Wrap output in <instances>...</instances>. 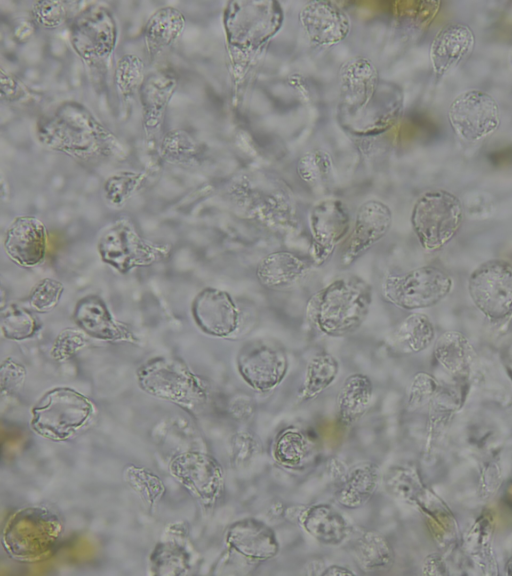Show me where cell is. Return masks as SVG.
Here are the masks:
<instances>
[{"mask_svg":"<svg viewBox=\"0 0 512 576\" xmlns=\"http://www.w3.org/2000/svg\"><path fill=\"white\" fill-rule=\"evenodd\" d=\"M447 117L454 134L467 143L486 139L501 124L498 102L490 94L477 89L458 94L448 108Z\"/></svg>","mask_w":512,"mask_h":576,"instance_id":"obj_9","label":"cell"},{"mask_svg":"<svg viewBox=\"0 0 512 576\" xmlns=\"http://www.w3.org/2000/svg\"><path fill=\"white\" fill-rule=\"evenodd\" d=\"M191 473L188 481L193 491L205 504L213 505L221 497L224 489V473L220 464L210 455L190 454Z\"/></svg>","mask_w":512,"mask_h":576,"instance_id":"obj_30","label":"cell"},{"mask_svg":"<svg viewBox=\"0 0 512 576\" xmlns=\"http://www.w3.org/2000/svg\"><path fill=\"white\" fill-rule=\"evenodd\" d=\"M143 390L173 401L204 400L205 384L182 362L170 359H151L138 371Z\"/></svg>","mask_w":512,"mask_h":576,"instance_id":"obj_11","label":"cell"},{"mask_svg":"<svg viewBox=\"0 0 512 576\" xmlns=\"http://www.w3.org/2000/svg\"><path fill=\"white\" fill-rule=\"evenodd\" d=\"M434 334V326L427 315L412 313L391 332L388 344L402 354L417 353L431 344Z\"/></svg>","mask_w":512,"mask_h":576,"instance_id":"obj_29","label":"cell"},{"mask_svg":"<svg viewBox=\"0 0 512 576\" xmlns=\"http://www.w3.org/2000/svg\"><path fill=\"white\" fill-rule=\"evenodd\" d=\"M300 22L312 42L331 46L343 40L350 29L347 15L330 2H310L299 14Z\"/></svg>","mask_w":512,"mask_h":576,"instance_id":"obj_22","label":"cell"},{"mask_svg":"<svg viewBox=\"0 0 512 576\" xmlns=\"http://www.w3.org/2000/svg\"><path fill=\"white\" fill-rule=\"evenodd\" d=\"M452 288L453 280L448 273L431 265L388 275L381 284L382 296L388 303L409 311L437 305Z\"/></svg>","mask_w":512,"mask_h":576,"instance_id":"obj_6","label":"cell"},{"mask_svg":"<svg viewBox=\"0 0 512 576\" xmlns=\"http://www.w3.org/2000/svg\"><path fill=\"white\" fill-rule=\"evenodd\" d=\"M64 292V285L55 279L44 278L31 290L28 302L33 311L47 313L59 303Z\"/></svg>","mask_w":512,"mask_h":576,"instance_id":"obj_38","label":"cell"},{"mask_svg":"<svg viewBox=\"0 0 512 576\" xmlns=\"http://www.w3.org/2000/svg\"><path fill=\"white\" fill-rule=\"evenodd\" d=\"M271 454L279 466L290 471H302L313 463L317 441L308 430L288 426L274 437Z\"/></svg>","mask_w":512,"mask_h":576,"instance_id":"obj_25","label":"cell"},{"mask_svg":"<svg viewBox=\"0 0 512 576\" xmlns=\"http://www.w3.org/2000/svg\"><path fill=\"white\" fill-rule=\"evenodd\" d=\"M309 227L312 236L311 257L320 266L331 257L337 245L348 234L349 212L338 199L322 200L310 211Z\"/></svg>","mask_w":512,"mask_h":576,"instance_id":"obj_14","label":"cell"},{"mask_svg":"<svg viewBox=\"0 0 512 576\" xmlns=\"http://www.w3.org/2000/svg\"><path fill=\"white\" fill-rule=\"evenodd\" d=\"M86 342V334L80 328L67 327L55 339L51 356L56 360L68 359L84 347Z\"/></svg>","mask_w":512,"mask_h":576,"instance_id":"obj_40","label":"cell"},{"mask_svg":"<svg viewBox=\"0 0 512 576\" xmlns=\"http://www.w3.org/2000/svg\"><path fill=\"white\" fill-rule=\"evenodd\" d=\"M25 374V368L22 365L10 359L4 361L1 368L2 390L5 387L7 391L17 390L23 384Z\"/></svg>","mask_w":512,"mask_h":576,"instance_id":"obj_41","label":"cell"},{"mask_svg":"<svg viewBox=\"0 0 512 576\" xmlns=\"http://www.w3.org/2000/svg\"><path fill=\"white\" fill-rule=\"evenodd\" d=\"M71 5L73 3L65 1H38L32 8L33 19L44 28H57L69 17Z\"/></svg>","mask_w":512,"mask_h":576,"instance_id":"obj_39","label":"cell"},{"mask_svg":"<svg viewBox=\"0 0 512 576\" xmlns=\"http://www.w3.org/2000/svg\"><path fill=\"white\" fill-rule=\"evenodd\" d=\"M468 293L490 324L508 323L512 319V264L503 259L481 263L469 276Z\"/></svg>","mask_w":512,"mask_h":576,"instance_id":"obj_7","label":"cell"},{"mask_svg":"<svg viewBox=\"0 0 512 576\" xmlns=\"http://www.w3.org/2000/svg\"><path fill=\"white\" fill-rule=\"evenodd\" d=\"M262 454V444L252 433L240 431L231 438V460L237 469L250 468Z\"/></svg>","mask_w":512,"mask_h":576,"instance_id":"obj_37","label":"cell"},{"mask_svg":"<svg viewBox=\"0 0 512 576\" xmlns=\"http://www.w3.org/2000/svg\"><path fill=\"white\" fill-rule=\"evenodd\" d=\"M145 174L135 171H120L111 175L104 183V195L112 206H122L142 185Z\"/></svg>","mask_w":512,"mask_h":576,"instance_id":"obj_34","label":"cell"},{"mask_svg":"<svg viewBox=\"0 0 512 576\" xmlns=\"http://www.w3.org/2000/svg\"><path fill=\"white\" fill-rule=\"evenodd\" d=\"M57 534L56 518L49 511L26 509L15 514L7 525L4 545L15 557L34 559L49 549Z\"/></svg>","mask_w":512,"mask_h":576,"instance_id":"obj_12","label":"cell"},{"mask_svg":"<svg viewBox=\"0 0 512 576\" xmlns=\"http://www.w3.org/2000/svg\"><path fill=\"white\" fill-rule=\"evenodd\" d=\"M331 163L329 157L322 151L305 154L299 159L297 173L299 177L313 188L322 187L329 178Z\"/></svg>","mask_w":512,"mask_h":576,"instance_id":"obj_36","label":"cell"},{"mask_svg":"<svg viewBox=\"0 0 512 576\" xmlns=\"http://www.w3.org/2000/svg\"><path fill=\"white\" fill-rule=\"evenodd\" d=\"M39 142L50 150L79 160H103L124 155L117 137L83 104L67 101L37 124Z\"/></svg>","mask_w":512,"mask_h":576,"instance_id":"obj_1","label":"cell"},{"mask_svg":"<svg viewBox=\"0 0 512 576\" xmlns=\"http://www.w3.org/2000/svg\"><path fill=\"white\" fill-rule=\"evenodd\" d=\"M177 76L168 69L145 76L139 90L145 141L154 147L164 123L170 100L177 89Z\"/></svg>","mask_w":512,"mask_h":576,"instance_id":"obj_17","label":"cell"},{"mask_svg":"<svg viewBox=\"0 0 512 576\" xmlns=\"http://www.w3.org/2000/svg\"><path fill=\"white\" fill-rule=\"evenodd\" d=\"M509 64H510V67L512 69V46H511L510 51H509Z\"/></svg>","mask_w":512,"mask_h":576,"instance_id":"obj_45","label":"cell"},{"mask_svg":"<svg viewBox=\"0 0 512 576\" xmlns=\"http://www.w3.org/2000/svg\"><path fill=\"white\" fill-rule=\"evenodd\" d=\"M191 314L197 327L205 334L226 338L241 328L242 314L226 291L207 287L193 299Z\"/></svg>","mask_w":512,"mask_h":576,"instance_id":"obj_15","label":"cell"},{"mask_svg":"<svg viewBox=\"0 0 512 576\" xmlns=\"http://www.w3.org/2000/svg\"><path fill=\"white\" fill-rule=\"evenodd\" d=\"M95 406L82 393L69 387L47 391L31 410V428L40 436L62 441L86 425Z\"/></svg>","mask_w":512,"mask_h":576,"instance_id":"obj_3","label":"cell"},{"mask_svg":"<svg viewBox=\"0 0 512 576\" xmlns=\"http://www.w3.org/2000/svg\"><path fill=\"white\" fill-rule=\"evenodd\" d=\"M380 482L378 465L370 460L357 462L345 470L333 484L335 502L342 508L354 510L366 505Z\"/></svg>","mask_w":512,"mask_h":576,"instance_id":"obj_21","label":"cell"},{"mask_svg":"<svg viewBox=\"0 0 512 576\" xmlns=\"http://www.w3.org/2000/svg\"><path fill=\"white\" fill-rule=\"evenodd\" d=\"M464 215L461 200L435 189L424 192L411 212V226L423 249L433 252L448 244L459 231Z\"/></svg>","mask_w":512,"mask_h":576,"instance_id":"obj_4","label":"cell"},{"mask_svg":"<svg viewBox=\"0 0 512 576\" xmlns=\"http://www.w3.org/2000/svg\"><path fill=\"white\" fill-rule=\"evenodd\" d=\"M392 212L379 200H368L357 210L353 228L343 244L340 262L344 267L353 264L379 242L390 230Z\"/></svg>","mask_w":512,"mask_h":576,"instance_id":"obj_16","label":"cell"},{"mask_svg":"<svg viewBox=\"0 0 512 576\" xmlns=\"http://www.w3.org/2000/svg\"><path fill=\"white\" fill-rule=\"evenodd\" d=\"M47 243L46 226L34 216L16 217L8 226L4 237L6 254L22 267H34L42 263Z\"/></svg>","mask_w":512,"mask_h":576,"instance_id":"obj_18","label":"cell"},{"mask_svg":"<svg viewBox=\"0 0 512 576\" xmlns=\"http://www.w3.org/2000/svg\"><path fill=\"white\" fill-rule=\"evenodd\" d=\"M28 90L16 77L1 69V96L10 102L28 96Z\"/></svg>","mask_w":512,"mask_h":576,"instance_id":"obj_42","label":"cell"},{"mask_svg":"<svg viewBox=\"0 0 512 576\" xmlns=\"http://www.w3.org/2000/svg\"><path fill=\"white\" fill-rule=\"evenodd\" d=\"M373 385L362 373L349 375L339 389L336 398L337 420L344 426L355 424L371 405Z\"/></svg>","mask_w":512,"mask_h":576,"instance_id":"obj_28","label":"cell"},{"mask_svg":"<svg viewBox=\"0 0 512 576\" xmlns=\"http://www.w3.org/2000/svg\"><path fill=\"white\" fill-rule=\"evenodd\" d=\"M298 525L317 542L325 546H339L352 536L353 528L332 505H306Z\"/></svg>","mask_w":512,"mask_h":576,"instance_id":"obj_23","label":"cell"},{"mask_svg":"<svg viewBox=\"0 0 512 576\" xmlns=\"http://www.w3.org/2000/svg\"><path fill=\"white\" fill-rule=\"evenodd\" d=\"M38 319L26 308L18 304H9L1 313V330L9 340H25L40 330Z\"/></svg>","mask_w":512,"mask_h":576,"instance_id":"obj_32","label":"cell"},{"mask_svg":"<svg viewBox=\"0 0 512 576\" xmlns=\"http://www.w3.org/2000/svg\"><path fill=\"white\" fill-rule=\"evenodd\" d=\"M321 576H344V575H355V572H353L352 570H350L349 568L345 567V566H341V565H331L328 567H325L321 574Z\"/></svg>","mask_w":512,"mask_h":576,"instance_id":"obj_44","label":"cell"},{"mask_svg":"<svg viewBox=\"0 0 512 576\" xmlns=\"http://www.w3.org/2000/svg\"><path fill=\"white\" fill-rule=\"evenodd\" d=\"M476 44L474 31L464 23H448L433 38L429 57L435 77L447 76L473 52Z\"/></svg>","mask_w":512,"mask_h":576,"instance_id":"obj_19","label":"cell"},{"mask_svg":"<svg viewBox=\"0 0 512 576\" xmlns=\"http://www.w3.org/2000/svg\"><path fill=\"white\" fill-rule=\"evenodd\" d=\"M185 27V16L177 8L166 6L154 11L144 28V42L151 60L170 48Z\"/></svg>","mask_w":512,"mask_h":576,"instance_id":"obj_26","label":"cell"},{"mask_svg":"<svg viewBox=\"0 0 512 576\" xmlns=\"http://www.w3.org/2000/svg\"><path fill=\"white\" fill-rule=\"evenodd\" d=\"M197 147L193 138L182 129L166 133L160 142L161 155L168 161L188 163L194 159Z\"/></svg>","mask_w":512,"mask_h":576,"instance_id":"obj_35","label":"cell"},{"mask_svg":"<svg viewBox=\"0 0 512 576\" xmlns=\"http://www.w3.org/2000/svg\"><path fill=\"white\" fill-rule=\"evenodd\" d=\"M118 28L111 10L90 3L73 18L70 41L77 55L91 70L105 72L117 44Z\"/></svg>","mask_w":512,"mask_h":576,"instance_id":"obj_5","label":"cell"},{"mask_svg":"<svg viewBox=\"0 0 512 576\" xmlns=\"http://www.w3.org/2000/svg\"><path fill=\"white\" fill-rule=\"evenodd\" d=\"M228 555L240 568H254L273 559L280 550L274 530L264 521L249 517L231 524L225 535Z\"/></svg>","mask_w":512,"mask_h":576,"instance_id":"obj_13","label":"cell"},{"mask_svg":"<svg viewBox=\"0 0 512 576\" xmlns=\"http://www.w3.org/2000/svg\"><path fill=\"white\" fill-rule=\"evenodd\" d=\"M236 365L241 378L250 388L265 393L275 389L284 380L288 358L280 344L255 339L241 347Z\"/></svg>","mask_w":512,"mask_h":576,"instance_id":"obj_10","label":"cell"},{"mask_svg":"<svg viewBox=\"0 0 512 576\" xmlns=\"http://www.w3.org/2000/svg\"><path fill=\"white\" fill-rule=\"evenodd\" d=\"M73 319L86 335L108 342H136L126 325L114 319L104 300L98 295L81 298L73 312Z\"/></svg>","mask_w":512,"mask_h":576,"instance_id":"obj_20","label":"cell"},{"mask_svg":"<svg viewBox=\"0 0 512 576\" xmlns=\"http://www.w3.org/2000/svg\"><path fill=\"white\" fill-rule=\"evenodd\" d=\"M310 266L289 251H276L260 260L256 268L259 283L270 290H288L300 285L308 276Z\"/></svg>","mask_w":512,"mask_h":576,"instance_id":"obj_24","label":"cell"},{"mask_svg":"<svg viewBox=\"0 0 512 576\" xmlns=\"http://www.w3.org/2000/svg\"><path fill=\"white\" fill-rule=\"evenodd\" d=\"M97 249L101 260L122 274L152 265L169 255L167 246L143 239L125 219L114 222L102 233Z\"/></svg>","mask_w":512,"mask_h":576,"instance_id":"obj_8","label":"cell"},{"mask_svg":"<svg viewBox=\"0 0 512 576\" xmlns=\"http://www.w3.org/2000/svg\"><path fill=\"white\" fill-rule=\"evenodd\" d=\"M350 551L356 565L364 573H383L394 563L392 546L382 533L375 530H364L355 536Z\"/></svg>","mask_w":512,"mask_h":576,"instance_id":"obj_27","label":"cell"},{"mask_svg":"<svg viewBox=\"0 0 512 576\" xmlns=\"http://www.w3.org/2000/svg\"><path fill=\"white\" fill-rule=\"evenodd\" d=\"M372 304L371 285L356 275L335 278L307 301L305 317L330 337L352 334L364 323Z\"/></svg>","mask_w":512,"mask_h":576,"instance_id":"obj_2","label":"cell"},{"mask_svg":"<svg viewBox=\"0 0 512 576\" xmlns=\"http://www.w3.org/2000/svg\"><path fill=\"white\" fill-rule=\"evenodd\" d=\"M144 79V64L137 55L125 54L118 60L115 69V84L125 104L132 102Z\"/></svg>","mask_w":512,"mask_h":576,"instance_id":"obj_33","label":"cell"},{"mask_svg":"<svg viewBox=\"0 0 512 576\" xmlns=\"http://www.w3.org/2000/svg\"><path fill=\"white\" fill-rule=\"evenodd\" d=\"M338 372L339 362L332 354L321 352L311 357L297 392V400L303 403L317 398L335 381Z\"/></svg>","mask_w":512,"mask_h":576,"instance_id":"obj_31","label":"cell"},{"mask_svg":"<svg viewBox=\"0 0 512 576\" xmlns=\"http://www.w3.org/2000/svg\"><path fill=\"white\" fill-rule=\"evenodd\" d=\"M231 415L238 421H250L256 412L254 399L247 395H238L230 403Z\"/></svg>","mask_w":512,"mask_h":576,"instance_id":"obj_43","label":"cell"}]
</instances>
